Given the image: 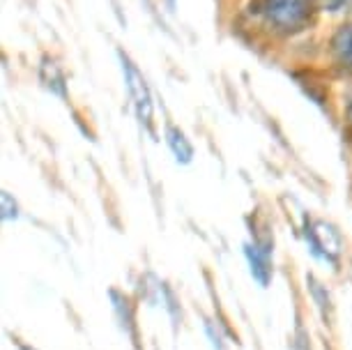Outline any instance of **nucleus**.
Segmentation results:
<instances>
[{
	"mask_svg": "<svg viewBox=\"0 0 352 350\" xmlns=\"http://www.w3.org/2000/svg\"><path fill=\"white\" fill-rule=\"evenodd\" d=\"M331 51H334V58L345 67H352V23L350 25H341L336 30L334 39H331Z\"/></svg>",
	"mask_w": 352,
	"mask_h": 350,
	"instance_id": "6",
	"label": "nucleus"
},
{
	"mask_svg": "<svg viewBox=\"0 0 352 350\" xmlns=\"http://www.w3.org/2000/svg\"><path fill=\"white\" fill-rule=\"evenodd\" d=\"M336 230L327 226V223H316L311 228V247L316 254H320L324 261L331 259V254H338V242H329V235H334Z\"/></svg>",
	"mask_w": 352,
	"mask_h": 350,
	"instance_id": "4",
	"label": "nucleus"
},
{
	"mask_svg": "<svg viewBox=\"0 0 352 350\" xmlns=\"http://www.w3.org/2000/svg\"><path fill=\"white\" fill-rule=\"evenodd\" d=\"M23 350H32V348H23Z\"/></svg>",
	"mask_w": 352,
	"mask_h": 350,
	"instance_id": "10",
	"label": "nucleus"
},
{
	"mask_svg": "<svg viewBox=\"0 0 352 350\" xmlns=\"http://www.w3.org/2000/svg\"><path fill=\"white\" fill-rule=\"evenodd\" d=\"M324 8L336 12V10H343V8H352V0H322Z\"/></svg>",
	"mask_w": 352,
	"mask_h": 350,
	"instance_id": "8",
	"label": "nucleus"
},
{
	"mask_svg": "<svg viewBox=\"0 0 352 350\" xmlns=\"http://www.w3.org/2000/svg\"><path fill=\"white\" fill-rule=\"evenodd\" d=\"M120 61H122L124 81H127L129 95L134 99V109H136L138 120H141V124H145V127H150L152 124V95H150L148 83H145V78L141 72H138L136 65L129 61V56H124L122 51H120Z\"/></svg>",
	"mask_w": 352,
	"mask_h": 350,
	"instance_id": "2",
	"label": "nucleus"
},
{
	"mask_svg": "<svg viewBox=\"0 0 352 350\" xmlns=\"http://www.w3.org/2000/svg\"><path fill=\"white\" fill-rule=\"evenodd\" d=\"M247 256H249V263H251V274H254V279L261 283V286H267L270 276H272L270 252L267 249H263L261 244H249Z\"/></svg>",
	"mask_w": 352,
	"mask_h": 350,
	"instance_id": "3",
	"label": "nucleus"
},
{
	"mask_svg": "<svg viewBox=\"0 0 352 350\" xmlns=\"http://www.w3.org/2000/svg\"><path fill=\"white\" fill-rule=\"evenodd\" d=\"M166 141H168V148L173 150V155L177 157V162L187 164L194 157V145L189 143V138L184 136L182 129H177L175 124H168L166 129Z\"/></svg>",
	"mask_w": 352,
	"mask_h": 350,
	"instance_id": "5",
	"label": "nucleus"
},
{
	"mask_svg": "<svg viewBox=\"0 0 352 350\" xmlns=\"http://www.w3.org/2000/svg\"><path fill=\"white\" fill-rule=\"evenodd\" d=\"M265 19L276 30H302L314 14V0H265Z\"/></svg>",
	"mask_w": 352,
	"mask_h": 350,
	"instance_id": "1",
	"label": "nucleus"
},
{
	"mask_svg": "<svg viewBox=\"0 0 352 350\" xmlns=\"http://www.w3.org/2000/svg\"><path fill=\"white\" fill-rule=\"evenodd\" d=\"M3 217L10 219V217H16V206H12V196L5 191L3 194Z\"/></svg>",
	"mask_w": 352,
	"mask_h": 350,
	"instance_id": "7",
	"label": "nucleus"
},
{
	"mask_svg": "<svg viewBox=\"0 0 352 350\" xmlns=\"http://www.w3.org/2000/svg\"><path fill=\"white\" fill-rule=\"evenodd\" d=\"M345 124H348V131L352 134V102L348 104V109H345Z\"/></svg>",
	"mask_w": 352,
	"mask_h": 350,
	"instance_id": "9",
	"label": "nucleus"
}]
</instances>
